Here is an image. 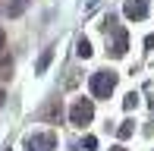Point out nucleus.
I'll return each instance as SVG.
<instances>
[{"instance_id": "obj_1", "label": "nucleus", "mask_w": 154, "mask_h": 151, "mask_svg": "<svg viewBox=\"0 0 154 151\" xmlns=\"http://www.w3.org/2000/svg\"><path fill=\"white\" fill-rule=\"evenodd\" d=\"M91 94L94 98H110V91L116 88V72H107V69H101V72H94L91 76Z\"/></svg>"}, {"instance_id": "obj_2", "label": "nucleus", "mask_w": 154, "mask_h": 151, "mask_svg": "<svg viewBox=\"0 0 154 151\" xmlns=\"http://www.w3.org/2000/svg\"><path fill=\"white\" fill-rule=\"evenodd\" d=\"M91 116H94L91 101L79 98V101L72 104V110H69V123H72V126H88V123H91Z\"/></svg>"}, {"instance_id": "obj_3", "label": "nucleus", "mask_w": 154, "mask_h": 151, "mask_svg": "<svg viewBox=\"0 0 154 151\" xmlns=\"http://www.w3.org/2000/svg\"><path fill=\"white\" fill-rule=\"evenodd\" d=\"M54 148H57V135H54V132L29 135V151H54Z\"/></svg>"}, {"instance_id": "obj_4", "label": "nucleus", "mask_w": 154, "mask_h": 151, "mask_svg": "<svg viewBox=\"0 0 154 151\" xmlns=\"http://www.w3.org/2000/svg\"><path fill=\"white\" fill-rule=\"evenodd\" d=\"M123 13H126V19L138 22V19L148 16V0H126V3H123Z\"/></svg>"}, {"instance_id": "obj_5", "label": "nucleus", "mask_w": 154, "mask_h": 151, "mask_svg": "<svg viewBox=\"0 0 154 151\" xmlns=\"http://www.w3.org/2000/svg\"><path fill=\"white\" fill-rule=\"evenodd\" d=\"M126 47H129V35H126V29H113V57H123Z\"/></svg>"}, {"instance_id": "obj_6", "label": "nucleus", "mask_w": 154, "mask_h": 151, "mask_svg": "<svg viewBox=\"0 0 154 151\" xmlns=\"http://www.w3.org/2000/svg\"><path fill=\"white\" fill-rule=\"evenodd\" d=\"M57 113H60V98H51L44 107H41V113H38V116H41V120H54Z\"/></svg>"}, {"instance_id": "obj_7", "label": "nucleus", "mask_w": 154, "mask_h": 151, "mask_svg": "<svg viewBox=\"0 0 154 151\" xmlns=\"http://www.w3.org/2000/svg\"><path fill=\"white\" fill-rule=\"evenodd\" d=\"M25 6H29V0H6V16H10V19L22 16V13H25Z\"/></svg>"}, {"instance_id": "obj_8", "label": "nucleus", "mask_w": 154, "mask_h": 151, "mask_svg": "<svg viewBox=\"0 0 154 151\" xmlns=\"http://www.w3.org/2000/svg\"><path fill=\"white\" fill-rule=\"evenodd\" d=\"M51 60H54V47H47V51L38 57V63H35V72H44L47 66H51Z\"/></svg>"}, {"instance_id": "obj_9", "label": "nucleus", "mask_w": 154, "mask_h": 151, "mask_svg": "<svg viewBox=\"0 0 154 151\" xmlns=\"http://www.w3.org/2000/svg\"><path fill=\"white\" fill-rule=\"evenodd\" d=\"M75 54H79V57H91V41L79 38V41H75Z\"/></svg>"}, {"instance_id": "obj_10", "label": "nucleus", "mask_w": 154, "mask_h": 151, "mask_svg": "<svg viewBox=\"0 0 154 151\" xmlns=\"http://www.w3.org/2000/svg\"><path fill=\"white\" fill-rule=\"evenodd\" d=\"M10 76H13V60L3 57L0 60V79H10Z\"/></svg>"}, {"instance_id": "obj_11", "label": "nucleus", "mask_w": 154, "mask_h": 151, "mask_svg": "<svg viewBox=\"0 0 154 151\" xmlns=\"http://www.w3.org/2000/svg\"><path fill=\"white\" fill-rule=\"evenodd\" d=\"M132 107H138V94H135V91H129V94L123 98V110H132Z\"/></svg>"}, {"instance_id": "obj_12", "label": "nucleus", "mask_w": 154, "mask_h": 151, "mask_svg": "<svg viewBox=\"0 0 154 151\" xmlns=\"http://www.w3.org/2000/svg\"><path fill=\"white\" fill-rule=\"evenodd\" d=\"M132 132H135V126H132V123H129V120H126V123H123V126H120V139H129V135H132Z\"/></svg>"}, {"instance_id": "obj_13", "label": "nucleus", "mask_w": 154, "mask_h": 151, "mask_svg": "<svg viewBox=\"0 0 154 151\" xmlns=\"http://www.w3.org/2000/svg\"><path fill=\"white\" fill-rule=\"evenodd\" d=\"M145 47H148V51H154V35H148V38H145Z\"/></svg>"}, {"instance_id": "obj_14", "label": "nucleus", "mask_w": 154, "mask_h": 151, "mask_svg": "<svg viewBox=\"0 0 154 151\" xmlns=\"http://www.w3.org/2000/svg\"><path fill=\"white\" fill-rule=\"evenodd\" d=\"M3 44H6V32L0 29V47H3Z\"/></svg>"}, {"instance_id": "obj_15", "label": "nucleus", "mask_w": 154, "mask_h": 151, "mask_svg": "<svg viewBox=\"0 0 154 151\" xmlns=\"http://www.w3.org/2000/svg\"><path fill=\"white\" fill-rule=\"evenodd\" d=\"M110 151H126V148H123V145H113V148H110Z\"/></svg>"}, {"instance_id": "obj_16", "label": "nucleus", "mask_w": 154, "mask_h": 151, "mask_svg": "<svg viewBox=\"0 0 154 151\" xmlns=\"http://www.w3.org/2000/svg\"><path fill=\"white\" fill-rule=\"evenodd\" d=\"M3 98H6V94H3V88H0V107H3Z\"/></svg>"}]
</instances>
